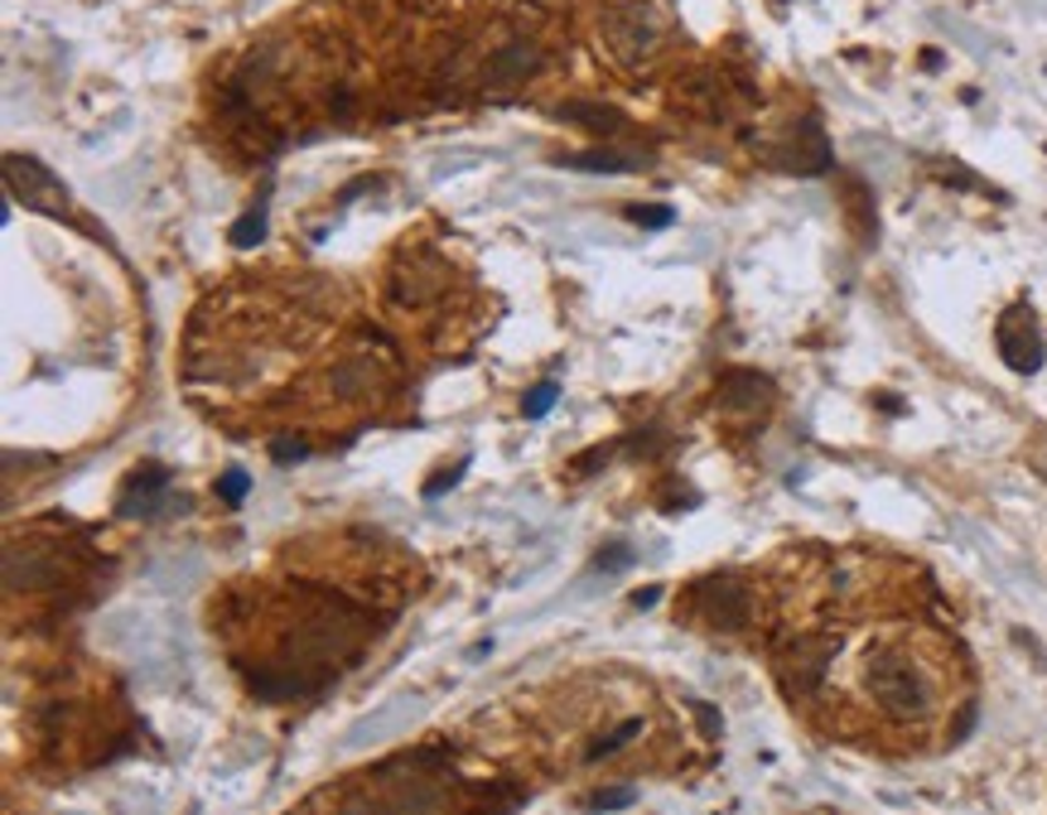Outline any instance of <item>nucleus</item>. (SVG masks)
Listing matches in <instances>:
<instances>
[{"label":"nucleus","instance_id":"obj_1","mask_svg":"<svg viewBox=\"0 0 1047 815\" xmlns=\"http://www.w3.org/2000/svg\"><path fill=\"white\" fill-rule=\"evenodd\" d=\"M865 680H869L873 704H879L883 714L903 719V724H922V719H932V710H936L932 680H926L922 666L898 647L873 651L869 666H865Z\"/></svg>","mask_w":1047,"mask_h":815},{"label":"nucleus","instance_id":"obj_2","mask_svg":"<svg viewBox=\"0 0 1047 815\" xmlns=\"http://www.w3.org/2000/svg\"><path fill=\"white\" fill-rule=\"evenodd\" d=\"M6 184L30 212H44V218H63V212H69L63 179H54V174L30 155H6Z\"/></svg>","mask_w":1047,"mask_h":815},{"label":"nucleus","instance_id":"obj_3","mask_svg":"<svg viewBox=\"0 0 1047 815\" xmlns=\"http://www.w3.org/2000/svg\"><path fill=\"white\" fill-rule=\"evenodd\" d=\"M999 357L1014 372H1038L1043 367V333H1038V318H1033V310L1024 300H1018L1014 310H1004V318H999Z\"/></svg>","mask_w":1047,"mask_h":815},{"label":"nucleus","instance_id":"obj_4","mask_svg":"<svg viewBox=\"0 0 1047 815\" xmlns=\"http://www.w3.org/2000/svg\"><path fill=\"white\" fill-rule=\"evenodd\" d=\"M695 604L700 613L720 627V633H739L748 623V594L739 589L734 574H710V579L695 584Z\"/></svg>","mask_w":1047,"mask_h":815},{"label":"nucleus","instance_id":"obj_5","mask_svg":"<svg viewBox=\"0 0 1047 815\" xmlns=\"http://www.w3.org/2000/svg\"><path fill=\"white\" fill-rule=\"evenodd\" d=\"M657 39H661V24L652 20V10H642V6H628V10H618V15L608 20V44H614L618 59H628V63H642L647 53L657 49Z\"/></svg>","mask_w":1047,"mask_h":815},{"label":"nucleus","instance_id":"obj_6","mask_svg":"<svg viewBox=\"0 0 1047 815\" xmlns=\"http://www.w3.org/2000/svg\"><path fill=\"white\" fill-rule=\"evenodd\" d=\"M767 400H773V382L758 372H734L720 386V406L729 416H758V410H767Z\"/></svg>","mask_w":1047,"mask_h":815},{"label":"nucleus","instance_id":"obj_7","mask_svg":"<svg viewBox=\"0 0 1047 815\" xmlns=\"http://www.w3.org/2000/svg\"><path fill=\"white\" fill-rule=\"evenodd\" d=\"M526 73H536V49L532 44H507L502 53H493V63H488V87H512V83H522Z\"/></svg>","mask_w":1047,"mask_h":815},{"label":"nucleus","instance_id":"obj_8","mask_svg":"<svg viewBox=\"0 0 1047 815\" xmlns=\"http://www.w3.org/2000/svg\"><path fill=\"white\" fill-rule=\"evenodd\" d=\"M160 492H165V473L160 469H145V478L130 483V498L122 502V512L126 516H150L155 502H160Z\"/></svg>","mask_w":1047,"mask_h":815},{"label":"nucleus","instance_id":"obj_9","mask_svg":"<svg viewBox=\"0 0 1047 815\" xmlns=\"http://www.w3.org/2000/svg\"><path fill=\"white\" fill-rule=\"evenodd\" d=\"M561 165H569V169H594V174H622V169H642V155L594 150V155H561Z\"/></svg>","mask_w":1047,"mask_h":815},{"label":"nucleus","instance_id":"obj_10","mask_svg":"<svg viewBox=\"0 0 1047 815\" xmlns=\"http://www.w3.org/2000/svg\"><path fill=\"white\" fill-rule=\"evenodd\" d=\"M565 122H579V126H589V130H599V136H604V130H618L622 126V116L614 112V106H599V102H594V106H565Z\"/></svg>","mask_w":1047,"mask_h":815},{"label":"nucleus","instance_id":"obj_11","mask_svg":"<svg viewBox=\"0 0 1047 815\" xmlns=\"http://www.w3.org/2000/svg\"><path fill=\"white\" fill-rule=\"evenodd\" d=\"M261 237H266V212H261V208L247 212V218L232 227V247H256Z\"/></svg>","mask_w":1047,"mask_h":815},{"label":"nucleus","instance_id":"obj_12","mask_svg":"<svg viewBox=\"0 0 1047 815\" xmlns=\"http://www.w3.org/2000/svg\"><path fill=\"white\" fill-rule=\"evenodd\" d=\"M638 733H642V719H628V724H622V729H614V733H608V739H599V743H594V748H589V757H608V753H618V748H622V743H632V739H638Z\"/></svg>","mask_w":1047,"mask_h":815},{"label":"nucleus","instance_id":"obj_13","mask_svg":"<svg viewBox=\"0 0 1047 815\" xmlns=\"http://www.w3.org/2000/svg\"><path fill=\"white\" fill-rule=\"evenodd\" d=\"M589 806L594 811H622V806H632V792L628 786H608V792H594Z\"/></svg>","mask_w":1047,"mask_h":815},{"label":"nucleus","instance_id":"obj_14","mask_svg":"<svg viewBox=\"0 0 1047 815\" xmlns=\"http://www.w3.org/2000/svg\"><path fill=\"white\" fill-rule=\"evenodd\" d=\"M628 218L638 227H667L671 222V208H628Z\"/></svg>","mask_w":1047,"mask_h":815},{"label":"nucleus","instance_id":"obj_15","mask_svg":"<svg viewBox=\"0 0 1047 815\" xmlns=\"http://www.w3.org/2000/svg\"><path fill=\"white\" fill-rule=\"evenodd\" d=\"M222 498H228V502H242V498H247V473H242V469H232L228 478H222Z\"/></svg>","mask_w":1047,"mask_h":815},{"label":"nucleus","instance_id":"obj_16","mask_svg":"<svg viewBox=\"0 0 1047 815\" xmlns=\"http://www.w3.org/2000/svg\"><path fill=\"white\" fill-rule=\"evenodd\" d=\"M551 400H555V386H536L532 400H526V416H546Z\"/></svg>","mask_w":1047,"mask_h":815},{"label":"nucleus","instance_id":"obj_17","mask_svg":"<svg viewBox=\"0 0 1047 815\" xmlns=\"http://www.w3.org/2000/svg\"><path fill=\"white\" fill-rule=\"evenodd\" d=\"M628 560H632L628 545H608V551H599V565H604V570H622Z\"/></svg>","mask_w":1047,"mask_h":815},{"label":"nucleus","instance_id":"obj_18","mask_svg":"<svg viewBox=\"0 0 1047 815\" xmlns=\"http://www.w3.org/2000/svg\"><path fill=\"white\" fill-rule=\"evenodd\" d=\"M652 598H661V589H657V584H652V589H642L638 598H632V604H642V608H647V604H652Z\"/></svg>","mask_w":1047,"mask_h":815}]
</instances>
